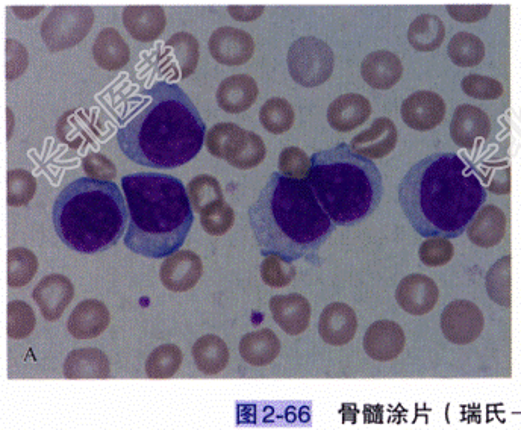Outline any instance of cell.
Instances as JSON below:
<instances>
[{
    "instance_id": "6da1fadb",
    "label": "cell",
    "mask_w": 521,
    "mask_h": 430,
    "mask_svg": "<svg viewBox=\"0 0 521 430\" xmlns=\"http://www.w3.org/2000/svg\"><path fill=\"white\" fill-rule=\"evenodd\" d=\"M487 200L478 172L455 153H434L412 166L399 185V202L417 234L461 237Z\"/></svg>"
},
{
    "instance_id": "7a4b0ae2",
    "label": "cell",
    "mask_w": 521,
    "mask_h": 430,
    "mask_svg": "<svg viewBox=\"0 0 521 430\" xmlns=\"http://www.w3.org/2000/svg\"><path fill=\"white\" fill-rule=\"evenodd\" d=\"M117 132L126 158L152 169H176L202 150L206 125L179 85L156 82Z\"/></svg>"
},
{
    "instance_id": "3957f363",
    "label": "cell",
    "mask_w": 521,
    "mask_h": 430,
    "mask_svg": "<svg viewBox=\"0 0 521 430\" xmlns=\"http://www.w3.org/2000/svg\"><path fill=\"white\" fill-rule=\"evenodd\" d=\"M249 220L261 255L288 262L316 255L337 226L308 182L279 172L270 176L250 206Z\"/></svg>"
},
{
    "instance_id": "277c9868",
    "label": "cell",
    "mask_w": 521,
    "mask_h": 430,
    "mask_svg": "<svg viewBox=\"0 0 521 430\" xmlns=\"http://www.w3.org/2000/svg\"><path fill=\"white\" fill-rule=\"evenodd\" d=\"M129 209L125 246L150 259L179 252L190 234L194 215L187 188L166 173H134L122 179Z\"/></svg>"
},
{
    "instance_id": "5b68a950",
    "label": "cell",
    "mask_w": 521,
    "mask_h": 430,
    "mask_svg": "<svg viewBox=\"0 0 521 430\" xmlns=\"http://www.w3.org/2000/svg\"><path fill=\"white\" fill-rule=\"evenodd\" d=\"M52 219L69 249L93 255L122 240L128 231L129 209L116 182L79 178L55 200Z\"/></svg>"
},
{
    "instance_id": "8992f818",
    "label": "cell",
    "mask_w": 521,
    "mask_h": 430,
    "mask_svg": "<svg viewBox=\"0 0 521 430\" xmlns=\"http://www.w3.org/2000/svg\"><path fill=\"white\" fill-rule=\"evenodd\" d=\"M306 182L337 226L366 219L384 196L381 170L344 143L311 156Z\"/></svg>"
},
{
    "instance_id": "52a82bcc",
    "label": "cell",
    "mask_w": 521,
    "mask_h": 430,
    "mask_svg": "<svg viewBox=\"0 0 521 430\" xmlns=\"http://www.w3.org/2000/svg\"><path fill=\"white\" fill-rule=\"evenodd\" d=\"M288 72L294 82L306 88L320 87L334 73L331 46L317 37H302L288 49Z\"/></svg>"
},
{
    "instance_id": "ba28073f",
    "label": "cell",
    "mask_w": 521,
    "mask_h": 430,
    "mask_svg": "<svg viewBox=\"0 0 521 430\" xmlns=\"http://www.w3.org/2000/svg\"><path fill=\"white\" fill-rule=\"evenodd\" d=\"M93 23V8L55 7L41 25V38L50 52H61L81 43Z\"/></svg>"
},
{
    "instance_id": "9c48e42d",
    "label": "cell",
    "mask_w": 521,
    "mask_h": 430,
    "mask_svg": "<svg viewBox=\"0 0 521 430\" xmlns=\"http://www.w3.org/2000/svg\"><path fill=\"white\" fill-rule=\"evenodd\" d=\"M484 326L481 309L468 300H453L441 314V331L446 340L456 346H465L478 340Z\"/></svg>"
},
{
    "instance_id": "30bf717a",
    "label": "cell",
    "mask_w": 521,
    "mask_h": 430,
    "mask_svg": "<svg viewBox=\"0 0 521 430\" xmlns=\"http://www.w3.org/2000/svg\"><path fill=\"white\" fill-rule=\"evenodd\" d=\"M446 102L434 91H417L406 97L400 114L406 126L414 131L428 132L443 123L446 117Z\"/></svg>"
},
{
    "instance_id": "8fae6325",
    "label": "cell",
    "mask_w": 521,
    "mask_h": 430,
    "mask_svg": "<svg viewBox=\"0 0 521 430\" xmlns=\"http://www.w3.org/2000/svg\"><path fill=\"white\" fill-rule=\"evenodd\" d=\"M211 57L223 66H243L252 60L255 53V41L249 32L243 29L223 26L214 31L210 43Z\"/></svg>"
},
{
    "instance_id": "7c38bea8",
    "label": "cell",
    "mask_w": 521,
    "mask_h": 430,
    "mask_svg": "<svg viewBox=\"0 0 521 430\" xmlns=\"http://www.w3.org/2000/svg\"><path fill=\"white\" fill-rule=\"evenodd\" d=\"M203 275L200 256L193 250H179L161 265L160 278L172 293H187L199 284Z\"/></svg>"
},
{
    "instance_id": "4fadbf2b",
    "label": "cell",
    "mask_w": 521,
    "mask_h": 430,
    "mask_svg": "<svg viewBox=\"0 0 521 430\" xmlns=\"http://www.w3.org/2000/svg\"><path fill=\"white\" fill-rule=\"evenodd\" d=\"M362 346L373 361L390 362L402 355L406 346L403 329L391 320L375 321L364 335Z\"/></svg>"
},
{
    "instance_id": "5bb4252c",
    "label": "cell",
    "mask_w": 521,
    "mask_h": 430,
    "mask_svg": "<svg viewBox=\"0 0 521 430\" xmlns=\"http://www.w3.org/2000/svg\"><path fill=\"white\" fill-rule=\"evenodd\" d=\"M41 315L47 321H57L63 317L75 297L72 281L63 275H47L38 282L32 293Z\"/></svg>"
},
{
    "instance_id": "9a60e30c",
    "label": "cell",
    "mask_w": 521,
    "mask_h": 430,
    "mask_svg": "<svg viewBox=\"0 0 521 430\" xmlns=\"http://www.w3.org/2000/svg\"><path fill=\"white\" fill-rule=\"evenodd\" d=\"M440 290L429 276L409 275L400 281L396 290L397 305L411 315H426L435 308Z\"/></svg>"
},
{
    "instance_id": "2e32d148",
    "label": "cell",
    "mask_w": 521,
    "mask_h": 430,
    "mask_svg": "<svg viewBox=\"0 0 521 430\" xmlns=\"http://www.w3.org/2000/svg\"><path fill=\"white\" fill-rule=\"evenodd\" d=\"M491 134V120L478 106L459 105L450 122V137L456 146L472 150L476 141L487 140Z\"/></svg>"
},
{
    "instance_id": "e0dca14e",
    "label": "cell",
    "mask_w": 521,
    "mask_h": 430,
    "mask_svg": "<svg viewBox=\"0 0 521 430\" xmlns=\"http://www.w3.org/2000/svg\"><path fill=\"white\" fill-rule=\"evenodd\" d=\"M160 58L164 75L172 70L178 72V78H190L199 64V41L188 32H178L166 41Z\"/></svg>"
},
{
    "instance_id": "ac0fdd59",
    "label": "cell",
    "mask_w": 521,
    "mask_h": 430,
    "mask_svg": "<svg viewBox=\"0 0 521 430\" xmlns=\"http://www.w3.org/2000/svg\"><path fill=\"white\" fill-rule=\"evenodd\" d=\"M358 331L356 312L346 303L335 302L323 309L319 320V334L329 346L349 344Z\"/></svg>"
},
{
    "instance_id": "d6986e66",
    "label": "cell",
    "mask_w": 521,
    "mask_h": 430,
    "mask_svg": "<svg viewBox=\"0 0 521 430\" xmlns=\"http://www.w3.org/2000/svg\"><path fill=\"white\" fill-rule=\"evenodd\" d=\"M270 311L276 325L291 337L303 334L311 323V303L302 294L272 297Z\"/></svg>"
},
{
    "instance_id": "ffe728a7",
    "label": "cell",
    "mask_w": 521,
    "mask_h": 430,
    "mask_svg": "<svg viewBox=\"0 0 521 430\" xmlns=\"http://www.w3.org/2000/svg\"><path fill=\"white\" fill-rule=\"evenodd\" d=\"M111 314L107 305L96 299L82 300L67 321V329L76 340H93L107 331Z\"/></svg>"
},
{
    "instance_id": "44dd1931",
    "label": "cell",
    "mask_w": 521,
    "mask_h": 430,
    "mask_svg": "<svg viewBox=\"0 0 521 430\" xmlns=\"http://www.w3.org/2000/svg\"><path fill=\"white\" fill-rule=\"evenodd\" d=\"M399 134L393 120L379 117L369 129L352 138L350 147L359 155L369 159H382L390 155L397 146Z\"/></svg>"
},
{
    "instance_id": "7402d4cb",
    "label": "cell",
    "mask_w": 521,
    "mask_h": 430,
    "mask_svg": "<svg viewBox=\"0 0 521 430\" xmlns=\"http://www.w3.org/2000/svg\"><path fill=\"white\" fill-rule=\"evenodd\" d=\"M372 116V103L361 94L349 93L337 97L328 108V122L334 131L352 132Z\"/></svg>"
},
{
    "instance_id": "603a6c76",
    "label": "cell",
    "mask_w": 521,
    "mask_h": 430,
    "mask_svg": "<svg viewBox=\"0 0 521 430\" xmlns=\"http://www.w3.org/2000/svg\"><path fill=\"white\" fill-rule=\"evenodd\" d=\"M361 76L375 90H390L403 76V64L396 53L376 50L361 64Z\"/></svg>"
},
{
    "instance_id": "cb8c5ba5",
    "label": "cell",
    "mask_w": 521,
    "mask_h": 430,
    "mask_svg": "<svg viewBox=\"0 0 521 430\" xmlns=\"http://www.w3.org/2000/svg\"><path fill=\"white\" fill-rule=\"evenodd\" d=\"M259 96L258 84L249 75L226 78L217 88V103L225 113L241 114L250 110Z\"/></svg>"
},
{
    "instance_id": "d4e9b609",
    "label": "cell",
    "mask_w": 521,
    "mask_h": 430,
    "mask_svg": "<svg viewBox=\"0 0 521 430\" xmlns=\"http://www.w3.org/2000/svg\"><path fill=\"white\" fill-rule=\"evenodd\" d=\"M126 31L141 43H152L166 29V11L161 7H126L122 14Z\"/></svg>"
},
{
    "instance_id": "484cf974",
    "label": "cell",
    "mask_w": 521,
    "mask_h": 430,
    "mask_svg": "<svg viewBox=\"0 0 521 430\" xmlns=\"http://www.w3.org/2000/svg\"><path fill=\"white\" fill-rule=\"evenodd\" d=\"M64 378L70 379H108L111 374L110 359L96 347L76 349L64 361Z\"/></svg>"
},
{
    "instance_id": "4316f807",
    "label": "cell",
    "mask_w": 521,
    "mask_h": 430,
    "mask_svg": "<svg viewBox=\"0 0 521 430\" xmlns=\"http://www.w3.org/2000/svg\"><path fill=\"white\" fill-rule=\"evenodd\" d=\"M506 225L508 222L502 209L494 205L484 206L468 225V240L482 249H490L502 243L506 234Z\"/></svg>"
},
{
    "instance_id": "83f0119b",
    "label": "cell",
    "mask_w": 521,
    "mask_h": 430,
    "mask_svg": "<svg viewBox=\"0 0 521 430\" xmlns=\"http://www.w3.org/2000/svg\"><path fill=\"white\" fill-rule=\"evenodd\" d=\"M93 58L100 69L116 72L131 60V50L117 29L105 28L93 44Z\"/></svg>"
},
{
    "instance_id": "f1b7e54d",
    "label": "cell",
    "mask_w": 521,
    "mask_h": 430,
    "mask_svg": "<svg viewBox=\"0 0 521 430\" xmlns=\"http://www.w3.org/2000/svg\"><path fill=\"white\" fill-rule=\"evenodd\" d=\"M279 353H281V340L272 329H259L241 338V358L253 367H266L272 364Z\"/></svg>"
},
{
    "instance_id": "f546056e",
    "label": "cell",
    "mask_w": 521,
    "mask_h": 430,
    "mask_svg": "<svg viewBox=\"0 0 521 430\" xmlns=\"http://www.w3.org/2000/svg\"><path fill=\"white\" fill-rule=\"evenodd\" d=\"M194 362L197 370L206 376H217L222 373L229 362L228 344L217 337V335H205L194 343L193 349Z\"/></svg>"
},
{
    "instance_id": "4dcf8cb0",
    "label": "cell",
    "mask_w": 521,
    "mask_h": 430,
    "mask_svg": "<svg viewBox=\"0 0 521 430\" xmlns=\"http://www.w3.org/2000/svg\"><path fill=\"white\" fill-rule=\"evenodd\" d=\"M247 132L235 123H219L206 132V147L214 158L231 161L243 149Z\"/></svg>"
},
{
    "instance_id": "1f68e13d",
    "label": "cell",
    "mask_w": 521,
    "mask_h": 430,
    "mask_svg": "<svg viewBox=\"0 0 521 430\" xmlns=\"http://www.w3.org/2000/svg\"><path fill=\"white\" fill-rule=\"evenodd\" d=\"M446 38L443 20L434 14H422L409 25L408 41L419 52H434Z\"/></svg>"
},
{
    "instance_id": "d6a6232c",
    "label": "cell",
    "mask_w": 521,
    "mask_h": 430,
    "mask_svg": "<svg viewBox=\"0 0 521 430\" xmlns=\"http://www.w3.org/2000/svg\"><path fill=\"white\" fill-rule=\"evenodd\" d=\"M450 61L458 67H476L484 61L485 44L478 35L458 32L447 46Z\"/></svg>"
},
{
    "instance_id": "836d02e7",
    "label": "cell",
    "mask_w": 521,
    "mask_h": 430,
    "mask_svg": "<svg viewBox=\"0 0 521 430\" xmlns=\"http://www.w3.org/2000/svg\"><path fill=\"white\" fill-rule=\"evenodd\" d=\"M259 122L270 134L281 135L293 128L296 114L287 99L273 97L267 100L259 111Z\"/></svg>"
},
{
    "instance_id": "e575fe53",
    "label": "cell",
    "mask_w": 521,
    "mask_h": 430,
    "mask_svg": "<svg viewBox=\"0 0 521 430\" xmlns=\"http://www.w3.org/2000/svg\"><path fill=\"white\" fill-rule=\"evenodd\" d=\"M184 353L176 344L156 347L146 361V374L150 379H170L178 373Z\"/></svg>"
},
{
    "instance_id": "d590c367",
    "label": "cell",
    "mask_w": 521,
    "mask_h": 430,
    "mask_svg": "<svg viewBox=\"0 0 521 430\" xmlns=\"http://www.w3.org/2000/svg\"><path fill=\"white\" fill-rule=\"evenodd\" d=\"M511 256H503L488 270L485 288L488 296L497 305L511 306Z\"/></svg>"
},
{
    "instance_id": "8d00e7d4",
    "label": "cell",
    "mask_w": 521,
    "mask_h": 430,
    "mask_svg": "<svg viewBox=\"0 0 521 430\" xmlns=\"http://www.w3.org/2000/svg\"><path fill=\"white\" fill-rule=\"evenodd\" d=\"M38 259L34 252L25 247H14L8 252V285L22 288L35 278Z\"/></svg>"
},
{
    "instance_id": "74e56055",
    "label": "cell",
    "mask_w": 521,
    "mask_h": 430,
    "mask_svg": "<svg viewBox=\"0 0 521 430\" xmlns=\"http://www.w3.org/2000/svg\"><path fill=\"white\" fill-rule=\"evenodd\" d=\"M188 197H190L191 206L197 214H202L203 209L225 200L223 196L222 185L214 176L199 175L191 179L187 185Z\"/></svg>"
},
{
    "instance_id": "f35d334b",
    "label": "cell",
    "mask_w": 521,
    "mask_h": 430,
    "mask_svg": "<svg viewBox=\"0 0 521 430\" xmlns=\"http://www.w3.org/2000/svg\"><path fill=\"white\" fill-rule=\"evenodd\" d=\"M8 206L11 208H20L26 206L34 199L37 193V179L34 178L31 172L23 169H14L8 172Z\"/></svg>"
},
{
    "instance_id": "ab89813d",
    "label": "cell",
    "mask_w": 521,
    "mask_h": 430,
    "mask_svg": "<svg viewBox=\"0 0 521 430\" xmlns=\"http://www.w3.org/2000/svg\"><path fill=\"white\" fill-rule=\"evenodd\" d=\"M200 225H202L206 234L213 235V237H222L234 228V209L225 200H219V202L203 209L202 214H200Z\"/></svg>"
},
{
    "instance_id": "60d3db41",
    "label": "cell",
    "mask_w": 521,
    "mask_h": 430,
    "mask_svg": "<svg viewBox=\"0 0 521 430\" xmlns=\"http://www.w3.org/2000/svg\"><path fill=\"white\" fill-rule=\"evenodd\" d=\"M37 325L34 309L23 300L8 303V337L11 340H25L31 337Z\"/></svg>"
},
{
    "instance_id": "b9f144b4",
    "label": "cell",
    "mask_w": 521,
    "mask_h": 430,
    "mask_svg": "<svg viewBox=\"0 0 521 430\" xmlns=\"http://www.w3.org/2000/svg\"><path fill=\"white\" fill-rule=\"evenodd\" d=\"M261 278L270 288H285L296 278V267L293 262L285 261L279 256L270 255L261 264Z\"/></svg>"
},
{
    "instance_id": "7bdbcfd3",
    "label": "cell",
    "mask_w": 521,
    "mask_h": 430,
    "mask_svg": "<svg viewBox=\"0 0 521 430\" xmlns=\"http://www.w3.org/2000/svg\"><path fill=\"white\" fill-rule=\"evenodd\" d=\"M267 149L263 138L255 132H247L246 144L235 158L228 161L229 166L238 170H252L258 167L266 159Z\"/></svg>"
},
{
    "instance_id": "ee69618b",
    "label": "cell",
    "mask_w": 521,
    "mask_h": 430,
    "mask_svg": "<svg viewBox=\"0 0 521 430\" xmlns=\"http://www.w3.org/2000/svg\"><path fill=\"white\" fill-rule=\"evenodd\" d=\"M311 170V158L300 147H287L279 156V173L287 178L306 181Z\"/></svg>"
},
{
    "instance_id": "f6af8a7d",
    "label": "cell",
    "mask_w": 521,
    "mask_h": 430,
    "mask_svg": "<svg viewBox=\"0 0 521 430\" xmlns=\"http://www.w3.org/2000/svg\"><path fill=\"white\" fill-rule=\"evenodd\" d=\"M462 91L468 97L478 100H496L503 96L502 82L490 76L468 75L462 79Z\"/></svg>"
},
{
    "instance_id": "bcb514c9",
    "label": "cell",
    "mask_w": 521,
    "mask_h": 430,
    "mask_svg": "<svg viewBox=\"0 0 521 430\" xmlns=\"http://www.w3.org/2000/svg\"><path fill=\"white\" fill-rule=\"evenodd\" d=\"M455 255V247L447 238H428L419 249L420 261L426 267H441L449 264Z\"/></svg>"
},
{
    "instance_id": "7dc6e473",
    "label": "cell",
    "mask_w": 521,
    "mask_h": 430,
    "mask_svg": "<svg viewBox=\"0 0 521 430\" xmlns=\"http://www.w3.org/2000/svg\"><path fill=\"white\" fill-rule=\"evenodd\" d=\"M82 170L87 178L96 179V181H113L117 176V167L108 156L102 155V153H88L82 159Z\"/></svg>"
},
{
    "instance_id": "c3c4849f",
    "label": "cell",
    "mask_w": 521,
    "mask_h": 430,
    "mask_svg": "<svg viewBox=\"0 0 521 430\" xmlns=\"http://www.w3.org/2000/svg\"><path fill=\"white\" fill-rule=\"evenodd\" d=\"M28 50L19 41L7 40V78L16 79L28 69Z\"/></svg>"
},
{
    "instance_id": "681fc988",
    "label": "cell",
    "mask_w": 521,
    "mask_h": 430,
    "mask_svg": "<svg viewBox=\"0 0 521 430\" xmlns=\"http://www.w3.org/2000/svg\"><path fill=\"white\" fill-rule=\"evenodd\" d=\"M447 13L459 23H476L491 13V5H447Z\"/></svg>"
},
{
    "instance_id": "f907efd6",
    "label": "cell",
    "mask_w": 521,
    "mask_h": 430,
    "mask_svg": "<svg viewBox=\"0 0 521 430\" xmlns=\"http://www.w3.org/2000/svg\"><path fill=\"white\" fill-rule=\"evenodd\" d=\"M264 10L266 8L263 5H253V7H237V5H232V7H228V13L234 17L238 22H253V20L258 19V17L263 16Z\"/></svg>"
},
{
    "instance_id": "816d5d0a",
    "label": "cell",
    "mask_w": 521,
    "mask_h": 430,
    "mask_svg": "<svg viewBox=\"0 0 521 430\" xmlns=\"http://www.w3.org/2000/svg\"><path fill=\"white\" fill-rule=\"evenodd\" d=\"M490 191L494 194L511 193V169L505 167L503 170H497L494 173L493 181L490 184Z\"/></svg>"
},
{
    "instance_id": "f5cc1de1",
    "label": "cell",
    "mask_w": 521,
    "mask_h": 430,
    "mask_svg": "<svg viewBox=\"0 0 521 430\" xmlns=\"http://www.w3.org/2000/svg\"><path fill=\"white\" fill-rule=\"evenodd\" d=\"M29 8H22V7H14V14H16L17 17H20V19H32V17L37 16V14H40L41 11L44 10L43 7H35L34 10L28 11Z\"/></svg>"
}]
</instances>
